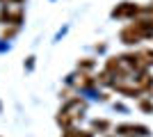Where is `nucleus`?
Here are the masks:
<instances>
[{
	"label": "nucleus",
	"instance_id": "obj_1",
	"mask_svg": "<svg viewBox=\"0 0 153 137\" xmlns=\"http://www.w3.org/2000/svg\"><path fill=\"white\" fill-rule=\"evenodd\" d=\"M85 110H87V103H85L80 96L78 98H69L66 105L57 112V124L62 126V128H71V124H73L78 117H82Z\"/></svg>",
	"mask_w": 153,
	"mask_h": 137
},
{
	"label": "nucleus",
	"instance_id": "obj_2",
	"mask_svg": "<svg viewBox=\"0 0 153 137\" xmlns=\"http://www.w3.org/2000/svg\"><path fill=\"white\" fill-rule=\"evenodd\" d=\"M0 23H2V25L19 27L21 23H23V7H16V9L2 7V9H0Z\"/></svg>",
	"mask_w": 153,
	"mask_h": 137
},
{
	"label": "nucleus",
	"instance_id": "obj_3",
	"mask_svg": "<svg viewBox=\"0 0 153 137\" xmlns=\"http://www.w3.org/2000/svg\"><path fill=\"white\" fill-rule=\"evenodd\" d=\"M140 12L142 7L137 2H121L112 9V16L114 19H135V16H140Z\"/></svg>",
	"mask_w": 153,
	"mask_h": 137
},
{
	"label": "nucleus",
	"instance_id": "obj_4",
	"mask_svg": "<svg viewBox=\"0 0 153 137\" xmlns=\"http://www.w3.org/2000/svg\"><path fill=\"white\" fill-rule=\"evenodd\" d=\"M117 135H123V137H146L149 128L142 126V124H121V126H117Z\"/></svg>",
	"mask_w": 153,
	"mask_h": 137
},
{
	"label": "nucleus",
	"instance_id": "obj_5",
	"mask_svg": "<svg viewBox=\"0 0 153 137\" xmlns=\"http://www.w3.org/2000/svg\"><path fill=\"white\" fill-rule=\"evenodd\" d=\"M108 128H110V121H105V119H101V121L96 119L94 124H91V133L94 130H108Z\"/></svg>",
	"mask_w": 153,
	"mask_h": 137
},
{
	"label": "nucleus",
	"instance_id": "obj_6",
	"mask_svg": "<svg viewBox=\"0 0 153 137\" xmlns=\"http://www.w3.org/2000/svg\"><path fill=\"white\" fill-rule=\"evenodd\" d=\"M140 107H142L144 112H153V103H149V101H142V103H140Z\"/></svg>",
	"mask_w": 153,
	"mask_h": 137
}]
</instances>
